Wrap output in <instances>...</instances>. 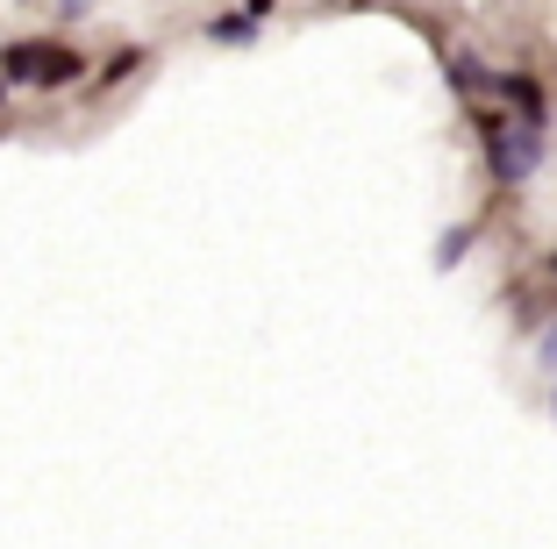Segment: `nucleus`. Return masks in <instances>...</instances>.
I'll use <instances>...</instances> for the list:
<instances>
[{
	"mask_svg": "<svg viewBox=\"0 0 557 549\" xmlns=\"http://www.w3.org/2000/svg\"><path fill=\"white\" fill-rule=\"evenodd\" d=\"M479 129H486V164H493L500 186L536 178V164H543V122H522V114H486Z\"/></svg>",
	"mask_w": 557,
	"mask_h": 549,
	"instance_id": "nucleus-1",
	"label": "nucleus"
},
{
	"mask_svg": "<svg viewBox=\"0 0 557 549\" xmlns=\"http://www.w3.org/2000/svg\"><path fill=\"white\" fill-rule=\"evenodd\" d=\"M0 72L22 79V86H72L86 72V58L65 50V43H8L0 50Z\"/></svg>",
	"mask_w": 557,
	"mask_h": 549,
	"instance_id": "nucleus-2",
	"label": "nucleus"
},
{
	"mask_svg": "<svg viewBox=\"0 0 557 549\" xmlns=\"http://www.w3.org/2000/svg\"><path fill=\"white\" fill-rule=\"evenodd\" d=\"M450 86L458 93H500V72H486L479 58H450Z\"/></svg>",
	"mask_w": 557,
	"mask_h": 549,
	"instance_id": "nucleus-3",
	"label": "nucleus"
},
{
	"mask_svg": "<svg viewBox=\"0 0 557 549\" xmlns=\"http://www.w3.org/2000/svg\"><path fill=\"white\" fill-rule=\"evenodd\" d=\"M500 100H515L522 122H543V93H536V79H522V72H500Z\"/></svg>",
	"mask_w": 557,
	"mask_h": 549,
	"instance_id": "nucleus-4",
	"label": "nucleus"
},
{
	"mask_svg": "<svg viewBox=\"0 0 557 549\" xmlns=\"http://www.w3.org/2000/svg\"><path fill=\"white\" fill-rule=\"evenodd\" d=\"M465 250H472V228H450V236L436 242V272H450V264H465Z\"/></svg>",
	"mask_w": 557,
	"mask_h": 549,
	"instance_id": "nucleus-5",
	"label": "nucleus"
},
{
	"mask_svg": "<svg viewBox=\"0 0 557 549\" xmlns=\"http://www.w3.org/2000/svg\"><path fill=\"white\" fill-rule=\"evenodd\" d=\"M250 29H258V22H250V15H230V22H208V36H214V43H250Z\"/></svg>",
	"mask_w": 557,
	"mask_h": 549,
	"instance_id": "nucleus-6",
	"label": "nucleus"
},
{
	"mask_svg": "<svg viewBox=\"0 0 557 549\" xmlns=\"http://www.w3.org/2000/svg\"><path fill=\"white\" fill-rule=\"evenodd\" d=\"M136 65H144V50H122V58H108V72H100V79H129Z\"/></svg>",
	"mask_w": 557,
	"mask_h": 549,
	"instance_id": "nucleus-7",
	"label": "nucleus"
},
{
	"mask_svg": "<svg viewBox=\"0 0 557 549\" xmlns=\"http://www.w3.org/2000/svg\"><path fill=\"white\" fill-rule=\"evenodd\" d=\"M536 357H543V364H550V372H557V322H550V328H543V336H536Z\"/></svg>",
	"mask_w": 557,
	"mask_h": 549,
	"instance_id": "nucleus-8",
	"label": "nucleus"
},
{
	"mask_svg": "<svg viewBox=\"0 0 557 549\" xmlns=\"http://www.w3.org/2000/svg\"><path fill=\"white\" fill-rule=\"evenodd\" d=\"M86 8H94V0H65V8H58V15H86Z\"/></svg>",
	"mask_w": 557,
	"mask_h": 549,
	"instance_id": "nucleus-9",
	"label": "nucleus"
},
{
	"mask_svg": "<svg viewBox=\"0 0 557 549\" xmlns=\"http://www.w3.org/2000/svg\"><path fill=\"white\" fill-rule=\"evenodd\" d=\"M550 407H557V400H550Z\"/></svg>",
	"mask_w": 557,
	"mask_h": 549,
	"instance_id": "nucleus-10",
	"label": "nucleus"
}]
</instances>
